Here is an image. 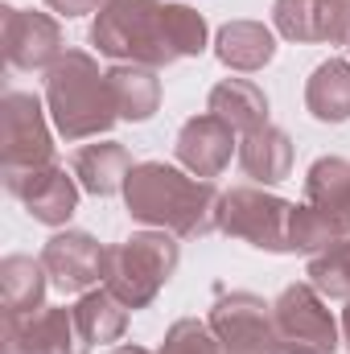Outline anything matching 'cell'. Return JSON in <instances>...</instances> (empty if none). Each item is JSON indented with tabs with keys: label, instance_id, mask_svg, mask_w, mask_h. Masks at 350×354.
<instances>
[{
	"label": "cell",
	"instance_id": "6da1fadb",
	"mask_svg": "<svg viewBox=\"0 0 350 354\" xmlns=\"http://www.w3.org/2000/svg\"><path fill=\"white\" fill-rule=\"evenodd\" d=\"M210 41L206 17L190 4L165 0H107L91 21V46L111 62L174 66L181 58H202Z\"/></svg>",
	"mask_w": 350,
	"mask_h": 354
},
{
	"label": "cell",
	"instance_id": "7a4b0ae2",
	"mask_svg": "<svg viewBox=\"0 0 350 354\" xmlns=\"http://www.w3.org/2000/svg\"><path fill=\"white\" fill-rule=\"evenodd\" d=\"M124 202H128V214L145 227L169 231L177 239H206L210 231H219L223 194L214 189V181H202L177 165L140 161L128 174Z\"/></svg>",
	"mask_w": 350,
	"mask_h": 354
},
{
	"label": "cell",
	"instance_id": "3957f363",
	"mask_svg": "<svg viewBox=\"0 0 350 354\" xmlns=\"http://www.w3.org/2000/svg\"><path fill=\"white\" fill-rule=\"evenodd\" d=\"M46 111L62 140H99L120 124L107 75L87 50H66L46 71Z\"/></svg>",
	"mask_w": 350,
	"mask_h": 354
},
{
	"label": "cell",
	"instance_id": "277c9868",
	"mask_svg": "<svg viewBox=\"0 0 350 354\" xmlns=\"http://www.w3.org/2000/svg\"><path fill=\"white\" fill-rule=\"evenodd\" d=\"M177 264H181V248L177 235L169 231H136L124 243L107 248L103 256V288H111L132 313L149 309L157 301V292L174 280Z\"/></svg>",
	"mask_w": 350,
	"mask_h": 354
},
{
	"label": "cell",
	"instance_id": "5b68a950",
	"mask_svg": "<svg viewBox=\"0 0 350 354\" xmlns=\"http://www.w3.org/2000/svg\"><path fill=\"white\" fill-rule=\"evenodd\" d=\"M293 206L280 194L264 189V185H231L219 202V231L231 239H243L260 252L272 256H288V223H293Z\"/></svg>",
	"mask_w": 350,
	"mask_h": 354
},
{
	"label": "cell",
	"instance_id": "8992f818",
	"mask_svg": "<svg viewBox=\"0 0 350 354\" xmlns=\"http://www.w3.org/2000/svg\"><path fill=\"white\" fill-rule=\"evenodd\" d=\"M206 326L214 330L223 354H272L284 342L280 330H276L272 305L256 292H248V288L214 297Z\"/></svg>",
	"mask_w": 350,
	"mask_h": 354
},
{
	"label": "cell",
	"instance_id": "52a82bcc",
	"mask_svg": "<svg viewBox=\"0 0 350 354\" xmlns=\"http://www.w3.org/2000/svg\"><path fill=\"white\" fill-rule=\"evenodd\" d=\"M33 91H8L0 99V169H33L54 161V132Z\"/></svg>",
	"mask_w": 350,
	"mask_h": 354
},
{
	"label": "cell",
	"instance_id": "ba28073f",
	"mask_svg": "<svg viewBox=\"0 0 350 354\" xmlns=\"http://www.w3.org/2000/svg\"><path fill=\"white\" fill-rule=\"evenodd\" d=\"M0 177H4V189L42 227H66L75 218V210H79L83 185L75 181V174H66L58 161L33 165V169H0Z\"/></svg>",
	"mask_w": 350,
	"mask_h": 354
},
{
	"label": "cell",
	"instance_id": "9c48e42d",
	"mask_svg": "<svg viewBox=\"0 0 350 354\" xmlns=\"http://www.w3.org/2000/svg\"><path fill=\"white\" fill-rule=\"evenodd\" d=\"M272 317H276V330L284 342H301V346H313L322 354H334L342 346V326L334 322L326 297L309 280L284 284L280 297L272 301Z\"/></svg>",
	"mask_w": 350,
	"mask_h": 354
},
{
	"label": "cell",
	"instance_id": "30bf717a",
	"mask_svg": "<svg viewBox=\"0 0 350 354\" xmlns=\"http://www.w3.org/2000/svg\"><path fill=\"white\" fill-rule=\"evenodd\" d=\"M0 41H4V62L25 75L50 71L66 54L62 25L50 12H33V8H17V4L0 8Z\"/></svg>",
	"mask_w": 350,
	"mask_h": 354
},
{
	"label": "cell",
	"instance_id": "8fae6325",
	"mask_svg": "<svg viewBox=\"0 0 350 354\" xmlns=\"http://www.w3.org/2000/svg\"><path fill=\"white\" fill-rule=\"evenodd\" d=\"M0 346H12L21 354H91V342L66 305H46L25 317H4Z\"/></svg>",
	"mask_w": 350,
	"mask_h": 354
},
{
	"label": "cell",
	"instance_id": "7c38bea8",
	"mask_svg": "<svg viewBox=\"0 0 350 354\" xmlns=\"http://www.w3.org/2000/svg\"><path fill=\"white\" fill-rule=\"evenodd\" d=\"M272 29L305 46H350V0H272Z\"/></svg>",
	"mask_w": 350,
	"mask_h": 354
},
{
	"label": "cell",
	"instance_id": "4fadbf2b",
	"mask_svg": "<svg viewBox=\"0 0 350 354\" xmlns=\"http://www.w3.org/2000/svg\"><path fill=\"white\" fill-rule=\"evenodd\" d=\"M174 153L185 174L210 181L231 165V157H239V132L227 120H219L214 111H202V115H190L177 128Z\"/></svg>",
	"mask_w": 350,
	"mask_h": 354
},
{
	"label": "cell",
	"instance_id": "5bb4252c",
	"mask_svg": "<svg viewBox=\"0 0 350 354\" xmlns=\"http://www.w3.org/2000/svg\"><path fill=\"white\" fill-rule=\"evenodd\" d=\"M103 256H107V248L87 231H58L42 248L46 276L62 292H91L103 280Z\"/></svg>",
	"mask_w": 350,
	"mask_h": 354
},
{
	"label": "cell",
	"instance_id": "9a60e30c",
	"mask_svg": "<svg viewBox=\"0 0 350 354\" xmlns=\"http://www.w3.org/2000/svg\"><path fill=\"white\" fill-rule=\"evenodd\" d=\"M132 169H136V161H132V153H128L120 140L83 145V149H75V157H71V174H75V181L83 185V194H95V198L124 194Z\"/></svg>",
	"mask_w": 350,
	"mask_h": 354
},
{
	"label": "cell",
	"instance_id": "2e32d148",
	"mask_svg": "<svg viewBox=\"0 0 350 354\" xmlns=\"http://www.w3.org/2000/svg\"><path fill=\"white\" fill-rule=\"evenodd\" d=\"M214 58L227 71L256 75L276 58V33L264 21H227L214 37Z\"/></svg>",
	"mask_w": 350,
	"mask_h": 354
},
{
	"label": "cell",
	"instance_id": "e0dca14e",
	"mask_svg": "<svg viewBox=\"0 0 350 354\" xmlns=\"http://www.w3.org/2000/svg\"><path fill=\"white\" fill-rule=\"evenodd\" d=\"M239 169L256 185H276L293 174V140L284 128L264 124L256 132L239 136Z\"/></svg>",
	"mask_w": 350,
	"mask_h": 354
},
{
	"label": "cell",
	"instance_id": "ac0fdd59",
	"mask_svg": "<svg viewBox=\"0 0 350 354\" xmlns=\"http://www.w3.org/2000/svg\"><path fill=\"white\" fill-rule=\"evenodd\" d=\"M107 87H111L120 120H128V124H145L161 111V79H157L153 66L116 62L107 71Z\"/></svg>",
	"mask_w": 350,
	"mask_h": 354
},
{
	"label": "cell",
	"instance_id": "d6986e66",
	"mask_svg": "<svg viewBox=\"0 0 350 354\" xmlns=\"http://www.w3.org/2000/svg\"><path fill=\"white\" fill-rule=\"evenodd\" d=\"M46 264L33 260V256H4L0 260V305H4V317H25V313H37L46 309Z\"/></svg>",
	"mask_w": 350,
	"mask_h": 354
},
{
	"label": "cell",
	"instance_id": "ffe728a7",
	"mask_svg": "<svg viewBox=\"0 0 350 354\" xmlns=\"http://www.w3.org/2000/svg\"><path fill=\"white\" fill-rule=\"evenodd\" d=\"M206 111L227 120L239 136H248V132H256V128L268 124V95L252 79H223L206 95Z\"/></svg>",
	"mask_w": 350,
	"mask_h": 354
},
{
	"label": "cell",
	"instance_id": "44dd1931",
	"mask_svg": "<svg viewBox=\"0 0 350 354\" xmlns=\"http://www.w3.org/2000/svg\"><path fill=\"white\" fill-rule=\"evenodd\" d=\"M305 111L317 124H347L350 120V62L326 58L305 79Z\"/></svg>",
	"mask_w": 350,
	"mask_h": 354
},
{
	"label": "cell",
	"instance_id": "7402d4cb",
	"mask_svg": "<svg viewBox=\"0 0 350 354\" xmlns=\"http://www.w3.org/2000/svg\"><path fill=\"white\" fill-rule=\"evenodd\" d=\"M128 313L132 309L111 288H91V292H79V301H75V317H79L87 342H120L128 330Z\"/></svg>",
	"mask_w": 350,
	"mask_h": 354
},
{
	"label": "cell",
	"instance_id": "603a6c76",
	"mask_svg": "<svg viewBox=\"0 0 350 354\" xmlns=\"http://www.w3.org/2000/svg\"><path fill=\"white\" fill-rule=\"evenodd\" d=\"M347 235H350L347 218H338V214H330V210H317V206H309V202L293 206V223H288V243H293V252L317 256V252L342 243Z\"/></svg>",
	"mask_w": 350,
	"mask_h": 354
},
{
	"label": "cell",
	"instance_id": "cb8c5ba5",
	"mask_svg": "<svg viewBox=\"0 0 350 354\" xmlns=\"http://www.w3.org/2000/svg\"><path fill=\"white\" fill-rule=\"evenodd\" d=\"M305 202L347 218L350 206V161L347 157H317L305 174Z\"/></svg>",
	"mask_w": 350,
	"mask_h": 354
},
{
	"label": "cell",
	"instance_id": "d4e9b609",
	"mask_svg": "<svg viewBox=\"0 0 350 354\" xmlns=\"http://www.w3.org/2000/svg\"><path fill=\"white\" fill-rule=\"evenodd\" d=\"M309 284L326 297V301H350V235L342 243L309 256V268H305Z\"/></svg>",
	"mask_w": 350,
	"mask_h": 354
},
{
	"label": "cell",
	"instance_id": "484cf974",
	"mask_svg": "<svg viewBox=\"0 0 350 354\" xmlns=\"http://www.w3.org/2000/svg\"><path fill=\"white\" fill-rule=\"evenodd\" d=\"M157 354H223V346H219V338H214V330L206 322L181 317L165 330V342H161Z\"/></svg>",
	"mask_w": 350,
	"mask_h": 354
},
{
	"label": "cell",
	"instance_id": "4316f807",
	"mask_svg": "<svg viewBox=\"0 0 350 354\" xmlns=\"http://www.w3.org/2000/svg\"><path fill=\"white\" fill-rule=\"evenodd\" d=\"M107 0H46V8L50 12H58V17H87V12H99Z\"/></svg>",
	"mask_w": 350,
	"mask_h": 354
},
{
	"label": "cell",
	"instance_id": "83f0119b",
	"mask_svg": "<svg viewBox=\"0 0 350 354\" xmlns=\"http://www.w3.org/2000/svg\"><path fill=\"white\" fill-rule=\"evenodd\" d=\"M272 354H322V351H313V346H301V342H280Z\"/></svg>",
	"mask_w": 350,
	"mask_h": 354
},
{
	"label": "cell",
	"instance_id": "f1b7e54d",
	"mask_svg": "<svg viewBox=\"0 0 350 354\" xmlns=\"http://www.w3.org/2000/svg\"><path fill=\"white\" fill-rule=\"evenodd\" d=\"M342 346H350V301H347V309H342Z\"/></svg>",
	"mask_w": 350,
	"mask_h": 354
},
{
	"label": "cell",
	"instance_id": "f546056e",
	"mask_svg": "<svg viewBox=\"0 0 350 354\" xmlns=\"http://www.w3.org/2000/svg\"><path fill=\"white\" fill-rule=\"evenodd\" d=\"M111 354H153V351H145V346H132V342H128V346H116Z\"/></svg>",
	"mask_w": 350,
	"mask_h": 354
},
{
	"label": "cell",
	"instance_id": "4dcf8cb0",
	"mask_svg": "<svg viewBox=\"0 0 350 354\" xmlns=\"http://www.w3.org/2000/svg\"><path fill=\"white\" fill-rule=\"evenodd\" d=\"M0 351H4V354H21V351H12V346H0Z\"/></svg>",
	"mask_w": 350,
	"mask_h": 354
},
{
	"label": "cell",
	"instance_id": "1f68e13d",
	"mask_svg": "<svg viewBox=\"0 0 350 354\" xmlns=\"http://www.w3.org/2000/svg\"><path fill=\"white\" fill-rule=\"evenodd\" d=\"M347 227H350V206H347Z\"/></svg>",
	"mask_w": 350,
	"mask_h": 354
},
{
	"label": "cell",
	"instance_id": "d6a6232c",
	"mask_svg": "<svg viewBox=\"0 0 350 354\" xmlns=\"http://www.w3.org/2000/svg\"><path fill=\"white\" fill-rule=\"evenodd\" d=\"M347 50H350V46H347Z\"/></svg>",
	"mask_w": 350,
	"mask_h": 354
}]
</instances>
